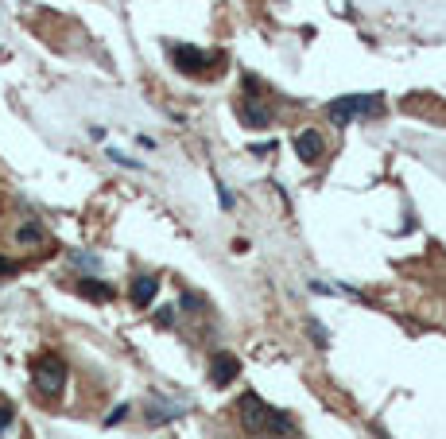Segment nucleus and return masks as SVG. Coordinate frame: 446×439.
<instances>
[{"label": "nucleus", "instance_id": "1", "mask_svg": "<svg viewBox=\"0 0 446 439\" xmlns=\"http://www.w3.org/2000/svg\"><path fill=\"white\" fill-rule=\"evenodd\" d=\"M241 424L249 431H268V428H276L279 435H287L291 431V420H287L284 412H276L272 405H264L256 393H244L241 397Z\"/></svg>", "mask_w": 446, "mask_h": 439}, {"label": "nucleus", "instance_id": "2", "mask_svg": "<svg viewBox=\"0 0 446 439\" xmlns=\"http://www.w3.org/2000/svg\"><path fill=\"white\" fill-rule=\"evenodd\" d=\"M377 109H380L377 93H345V97H337V102L326 105V117L334 121V125H349L354 117H361V113H377Z\"/></svg>", "mask_w": 446, "mask_h": 439}, {"label": "nucleus", "instance_id": "3", "mask_svg": "<svg viewBox=\"0 0 446 439\" xmlns=\"http://www.w3.org/2000/svg\"><path fill=\"white\" fill-rule=\"evenodd\" d=\"M32 377H35V389H39L43 397H59L62 385H67V365H62V358L43 354V358H35Z\"/></svg>", "mask_w": 446, "mask_h": 439}, {"label": "nucleus", "instance_id": "4", "mask_svg": "<svg viewBox=\"0 0 446 439\" xmlns=\"http://www.w3.org/2000/svg\"><path fill=\"white\" fill-rule=\"evenodd\" d=\"M171 59L183 74H202L206 70V55L198 47H186V43H171Z\"/></svg>", "mask_w": 446, "mask_h": 439}, {"label": "nucleus", "instance_id": "5", "mask_svg": "<svg viewBox=\"0 0 446 439\" xmlns=\"http://www.w3.org/2000/svg\"><path fill=\"white\" fill-rule=\"evenodd\" d=\"M295 156L303 163H319L322 160V136L314 133V128H303V133H295Z\"/></svg>", "mask_w": 446, "mask_h": 439}, {"label": "nucleus", "instance_id": "6", "mask_svg": "<svg viewBox=\"0 0 446 439\" xmlns=\"http://www.w3.org/2000/svg\"><path fill=\"white\" fill-rule=\"evenodd\" d=\"M237 373H241V362H237V354H214V362H210V381H214L218 389L233 385Z\"/></svg>", "mask_w": 446, "mask_h": 439}, {"label": "nucleus", "instance_id": "7", "mask_svg": "<svg viewBox=\"0 0 446 439\" xmlns=\"http://www.w3.org/2000/svg\"><path fill=\"white\" fill-rule=\"evenodd\" d=\"M155 292H160V280L155 276H136L132 288H128V299H132L136 307H148L155 299Z\"/></svg>", "mask_w": 446, "mask_h": 439}, {"label": "nucleus", "instance_id": "8", "mask_svg": "<svg viewBox=\"0 0 446 439\" xmlns=\"http://www.w3.org/2000/svg\"><path fill=\"white\" fill-rule=\"evenodd\" d=\"M78 292H82L85 299H93V304L113 299V284H105V280H97V276H82L78 280Z\"/></svg>", "mask_w": 446, "mask_h": 439}, {"label": "nucleus", "instance_id": "9", "mask_svg": "<svg viewBox=\"0 0 446 439\" xmlns=\"http://www.w3.org/2000/svg\"><path fill=\"white\" fill-rule=\"evenodd\" d=\"M237 113H241V121L249 128H268L272 125V113L260 109V105H253V102H241V109H237Z\"/></svg>", "mask_w": 446, "mask_h": 439}, {"label": "nucleus", "instance_id": "10", "mask_svg": "<svg viewBox=\"0 0 446 439\" xmlns=\"http://www.w3.org/2000/svg\"><path fill=\"white\" fill-rule=\"evenodd\" d=\"M179 412H183L179 405H167V400H155V405L148 408V420H152V424H163V420H175Z\"/></svg>", "mask_w": 446, "mask_h": 439}, {"label": "nucleus", "instance_id": "11", "mask_svg": "<svg viewBox=\"0 0 446 439\" xmlns=\"http://www.w3.org/2000/svg\"><path fill=\"white\" fill-rule=\"evenodd\" d=\"M16 241H20V245H39V241H43V229L35 226V222H27V226L16 229Z\"/></svg>", "mask_w": 446, "mask_h": 439}, {"label": "nucleus", "instance_id": "12", "mask_svg": "<svg viewBox=\"0 0 446 439\" xmlns=\"http://www.w3.org/2000/svg\"><path fill=\"white\" fill-rule=\"evenodd\" d=\"M125 416H128V405H117V408H113L109 416H105V428H113V424H120V420H125Z\"/></svg>", "mask_w": 446, "mask_h": 439}, {"label": "nucleus", "instance_id": "13", "mask_svg": "<svg viewBox=\"0 0 446 439\" xmlns=\"http://www.w3.org/2000/svg\"><path fill=\"white\" fill-rule=\"evenodd\" d=\"M109 160H113V163H120V168H132V171L140 168V163H136L132 156H125V152H109Z\"/></svg>", "mask_w": 446, "mask_h": 439}, {"label": "nucleus", "instance_id": "14", "mask_svg": "<svg viewBox=\"0 0 446 439\" xmlns=\"http://www.w3.org/2000/svg\"><path fill=\"white\" fill-rule=\"evenodd\" d=\"M183 307H186V311H202V299H198V296H194V292H186V296H183Z\"/></svg>", "mask_w": 446, "mask_h": 439}, {"label": "nucleus", "instance_id": "15", "mask_svg": "<svg viewBox=\"0 0 446 439\" xmlns=\"http://www.w3.org/2000/svg\"><path fill=\"white\" fill-rule=\"evenodd\" d=\"M155 323H160V327H171V323H175V307H160Z\"/></svg>", "mask_w": 446, "mask_h": 439}, {"label": "nucleus", "instance_id": "16", "mask_svg": "<svg viewBox=\"0 0 446 439\" xmlns=\"http://www.w3.org/2000/svg\"><path fill=\"white\" fill-rule=\"evenodd\" d=\"M20 272V264L16 261H8V257H0V276H16Z\"/></svg>", "mask_w": 446, "mask_h": 439}, {"label": "nucleus", "instance_id": "17", "mask_svg": "<svg viewBox=\"0 0 446 439\" xmlns=\"http://www.w3.org/2000/svg\"><path fill=\"white\" fill-rule=\"evenodd\" d=\"M272 152H276V144H253V156H272Z\"/></svg>", "mask_w": 446, "mask_h": 439}, {"label": "nucleus", "instance_id": "18", "mask_svg": "<svg viewBox=\"0 0 446 439\" xmlns=\"http://www.w3.org/2000/svg\"><path fill=\"white\" fill-rule=\"evenodd\" d=\"M218 198H221V206H225V210H233V194H229L221 183H218Z\"/></svg>", "mask_w": 446, "mask_h": 439}, {"label": "nucleus", "instance_id": "19", "mask_svg": "<svg viewBox=\"0 0 446 439\" xmlns=\"http://www.w3.org/2000/svg\"><path fill=\"white\" fill-rule=\"evenodd\" d=\"M8 424H12V408H0V431L8 428Z\"/></svg>", "mask_w": 446, "mask_h": 439}, {"label": "nucleus", "instance_id": "20", "mask_svg": "<svg viewBox=\"0 0 446 439\" xmlns=\"http://www.w3.org/2000/svg\"><path fill=\"white\" fill-rule=\"evenodd\" d=\"M279 439H284V435H279Z\"/></svg>", "mask_w": 446, "mask_h": 439}]
</instances>
